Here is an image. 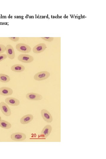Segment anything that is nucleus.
Here are the masks:
<instances>
[{
  "label": "nucleus",
  "mask_w": 106,
  "mask_h": 159,
  "mask_svg": "<svg viewBox=\"0 0 106 159\" xmlns=\"http://www.w3.org/2000/svg\"><path fill=\"white\" fill-rule=\"evenodd\" d=\"M2 119V117L1 116H0V120H1Z\"/></svg>",
  "instance_id": "412c9836"
},
{
  "label": "nucleus",
  "mask_w": 106,
  "mask_h": 159,
  "mask_svg": "<svg viewBox=\"0 0 106 159\" xmlns=\"http://www.w3.org/2000/svg\"><path fill=\"white\" fill-rule=\"evenodd\" d=\"M11 70L16 72H20L24 71L25 67L22 65L17 64L13 65L11 67Z\"/></svg>",
  "instance_id": "4468645a"
},
{
  "label": "nucleus",
  "mask_w": 106,
  "mask_h": 159,
  "mask_svg": "<svg viewBox=\"0 0 106 159\" xmlns=\"http://www.w3.org/2000/svg\"><path fill=\"white\" fill-rule=\"evenodd\" d=\"M11 40L14 42H16L19 41V37H8Z\"/></svg>",
  "instance_id": "aec40b11"
},
{
  "label": "nucleus",
  "mask_w": 106,
  "mask_h": 159,
  "mask_svg": "<svg viewBox=\"0 0 106 159\" xmlns=\"http://www.w3.org/2000/svg\"><path fill=\"white\" fill-rule=\"evenodd\" d=\"M50 76L49 72L47 71H42L35 74L34 77L35 80L41 81L48 78Z\"/></svg>",
  "instance_id": "f257e3e1"
},
{
  "label": "nucleus",
  "mask_w": 106,
  "mask_h": 159,
  "mask_svg": "<svg viewBox=\"0 0 106 159\" xmlns=\"http://www.w3.org/2000/svg\"><path fill=\"white\" fill-rule=\"evenodd\" d=\"M26 98L27 99L31 101H40L43 98L41 95L34 93L27 94L26 95Z\"/></svg>",
  "instance_id": "0eeeda50"
},
{
  "label": "nucleus",
  "mask_w": 106,
  "mask_h": 159,
  "mask_svg": "<svg viewBox=\"0 0 106 159\" xmlns=\"http://www.w3.org/2000/svg\"><path fill=\"white\" fill-rule=\"evenodd\" d=\"M16 49L19 52L27 53L31 51V48L29 45L24 43H19L16 46Z\"/></svg>",
  "instance_id": "f03ea898"
},
{
  "label": "nucleus",
  "mask_w": 106,
  "mask_h": 159,
  "mask_svg": "<svg viewBox=\"0 0 106 159\" xmlns=\"http://www.w3.org/2000/svg\"><path fill=\"white\" fill-rule=\"evenodd\" d=\"M8 56L5 54H0V62L5 60L7 58Z\"/></svg>",
  "instance_id": "6ab92c4d"
},
{
  "label": "nucleus",
  "mask_w": 106,
  "mask_h": 159,
  "mask_svg": "<svg viewBox=\"0 0 106 159\" xmlns=\"http://www.w3.org/2000/svg\"><path fill=\"white\" fill-rule=\"evenodd\" d=\"M41 115L44 120L48 123H51L53 121L52 117L47 110L43 109L41 110Z\"/></svg>",
  "instance_id": "423d86ee"
},
{
  "label": "nucleus",
  "mask_w": 106,
  "mask_h": 159,
  "mask_svg": "<svg viewBox=\"0 0 106 159\" xmlns=\"http://www.w3.org/2000/svg\"><path fill=\"white\" fill-rule=\"evenodd\" d=\"M34 118L33 115L31 114L25 115L20 119V122L22 125H27L33 121Z\"/></svg>",
  "instance_id": "9d476101"
},
{
  "label": "nucleus",
  "mask_w": 106,
  "mask_h": 159,
  "mask_svg": "<svg viewBox=\"0 0 106 159\" xmlns=\"http://www.w3.org/2000/svg\"><path fill=\"white\" fill-rule=\"evenodd\" d=\"M6 46L4 45L0 44V54L4 53L6 51Z\"/></svg>",
  "instance_id": "f3484780"
},
{
  "label": "nucleus",
  "mask_w": 106,
  "mask_h": 159,
  "mask_svg": "<svg viewBox=\"0 0 106 159\" xmlns=\"http://www.w3.org/2000/svg\"><path fill=\"white\" fill-rule=\"evenodd\" d=\"M6 51L8 57L9 59L13 60L15 58L16 56L15 53L14 49L11 45H7Z\"/></svg>",
  "instance_id": "6e6552de"
},
{
  "label": "nucleus",
  "mask_w": 106,
  "mask_h": 159,
  "mask_svg": "<svg viewBox=\"0 0 106 159\" xmlns=\"http://www.w3.org/2000/svg\"><path fill=\"white\" fill-rule=\"evenodd\" d=\"M52 130V127L50 125L45 126L42 129L41 135L44 138H47L50 134Z\"/></svg>",
  "instance_id": "ddd939ff"
},
{
  "label": "nucleus",
  "mask_w": 106,
  "mask_h": 159,
  "mask_svg": "<svg viewBox=\"0 0 106 159\" xmlns=\"http://www.w3.org/2000/svg\"><path fill=\"white\" fill-rule=\"evenodd\" d=\"M44 40L48 42H51L53 41L54 38L53 37H41Z\"/></svg>",
  "instance_id": "a211bd4d"
},
{
  "label": "nucleus",
  "mask_w": 106,
  "mask_h": 159,
  "mask_svg": "<svg viewBox=\"0 0 106 159\" xmlns=\"http://www.w3.org/2000/svg\"><path fill=\"white\" fill-rule=\"evenodd\" d=\"M0 110L5 116H9L11 114V111L8 104L4 102L0 103Z\"/></svg>",
  "instance_id": "7ed1b4c3"
},
{
  "label": "nucleus",
  "mask_w": 106,
  "mask_h": 159,
  "mask_svg": "<svg viewBox=\"0 0 106 159\" xmlns=\"http://www.w3.org/2000/svg\"><path fill=\"white\" fill-rule=\"evenodd\" d=\"M13 93V90L10 88L3 87L0 88V95L7 96L12 95Z\"/></svg>",
  "instance_id": "9b49d317"
},
{
  "label": "nucleus",
  "mask_w": 106,
  "mask_h": 159,
  "mask_svg": "<svg viewBox=\"0 0 106 159\" xmlns=\"http://www.w3.org/2000/svg\"><path fill=\"white\" fill-rule=\"evenodd\" d=\"M18 60L20 61L25 63H30L34 60V57L30 55L26 54L20 55L18 57Z\"/></svg>",
  "instance_id": "39448f33"
},
{
  "label": "nucleus",
  "mask_w": 106,
  "mask_h": 159,
  "mask_svg": "<svg viewBox=\"0 0 106 159\" xmlns=\"http://www.w3.org/2000/svg\"><path fill=\"white\" fill-rule=\"evenodd\" d=\"M11 139L13 141H21L25 140L26 138V135L21 132H16L12 134L11 136Z\"/></svg>",
  "instance_id": "20e7f679"
},
{
  "label": "nucleus",
  "mask_w": 106,
  "mask_h": 159,
  "mask_svg": "<svg viewBox=\"0 0 106 159\" xmlns=\"http://www.w3.org/2000/svg\"><path fill=\"white\" fill-rule=\"evenodd\" d=\"M12 125L8 122L3 120H0V127L6 129H9L11 128Z\"/></svg>",
  "instance_id": "2eb2a0df"
},
{
  "label": "nucleus",
  "mask_w": 106,
  "mask_h": 159,
  "mask_svg": "<svg viewBox=\"0 0 106 159\" xmlns=\"http://www.w3.org/2000/svg\"><path fill=\"white\" fill-rule=\"evenodd\" d=\"M5 102L8 105L13 106H17L20 104V101L18 99L13 97H8L5 100Z\"/></svg>",
  "instance_id": "f8f14e48"
},
{
  "label": "nucleus",
  "mask_w": 106,
  "mask_h": 159,
  "mask_svg": "<svg viewBox=\"0 0 106 159\" xmlns=\"http://www.w3.org/2000/svg\"><path fill=\"white\" fill-rule=\"evenodd\" d=\"M47 48L46 44L44 43H41L35 46L33 49V52L36 54L41 53L45 50Z\"/></svg>",
  "instance_id": "1a4fd4ad"
},
{
  "label": "nucleus",
  "mask_w": 106,
  "mask_h": 159,
  "mask_svg": "<svg viewBox=\"0 0 106 159\" xmlns=\"http://www.w3.org/2000/svg\"><path fill=\"white\" fill-rule=\"evenodd\" d=\"M10 80V77L8 75L4 74H0V82L6 83L9 82Z\"/></svg>",
  "instance_id": "dca6fc26"
}]
</instances>
